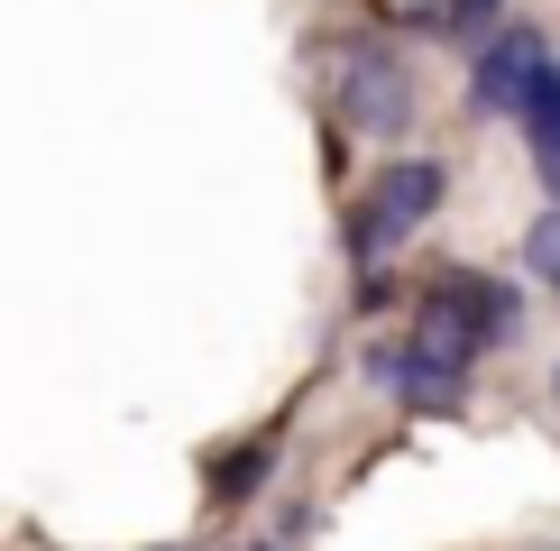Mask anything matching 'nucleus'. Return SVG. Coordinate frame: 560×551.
<instances>
[{"mask_svg":"<svg viewBox=\"0 0 560 551\" xmlns=\"http://www.w3.org/2000/svg\"><path fill=\"white\" fill-rule=\"evenodd\" d=\"M515 285H497V276H478V267H441L432 285H423V304H413V340H432L451 367H478L487 350H505L515 340Z\"/></svg>","mask_w":560,"mask_h":551,"instance_id":"nucleus-1","label":"nucleus"},{"mask_svg":"<svg viewBox=\"0 0 560 551\" xmlns=\"http://www.w3.org/2000/svg\"><path fill=\"white\" fill-rule=\"evenodd\" d=\"M441 194H451V166H441V156H395V166L368 184V202L340 221L349 258H359V267H386V248H405L413 230L441 212Z\"/></svg>","mask_w":560,"mask_h":551,"instance_id":"nucleus-2","label":"nucleus"},{"mask_svg":"<svg viewBox=\"0 0 560 551\" xmlns=\"http://www.w3.org/2000/svg\"><path fill=\"white\" fill-rule=\"evenodd\" d=\"M340 120H359L368 138H405L413 129V74L386 46H349L340 56Z\"/></svg>","mask_w":560,"mask_h":551,"instance_id":"nucleus-3","label":"nucleus"},{"mask_svg":"<svg viewBox=\"0 0 560 551\" xmlns=\"http://www.w3.org/2000/svg\"><path fill=\"white\" fill-rule=\"evenodd\" d=\"M533 56H542V37L515 28V19H497V28L469 46V110L515 120V92H524V74H533Z\"/></svg>","mask_w":560,"mask_h":551,"instance_id":"nucleus-4","label":"nucleus"},{"mask_svg":"<svg viewBox=\"0 0 560 551\" xmlns=\"http://www.w3.org/2000/svg\"><path fill=\"white\" fill-rule=\"evenodd\" d=\"M368 377L395 386L413 413H441V405H459V386H469V367H451L432 350V340H386V350H368Z\"/></svg>","mask_w":560,"mask_h":551,"instance_id":"nucleus-5","label":"nucleus"},{"mask_svg":"<svg viewBox=\"0 0 560 551\" xmlns=\"http://www.w3.org/2000/svg\"><path fill=\"white\" fill-rule=\"evenodd\" d=\"M515 120H524V148H533L542 194L560 202V56H551V46L533 56V74H524V92H515Z\"/></svg>","mask_w":560,"mask_h":551,"instance_id":"nucleus-6","label":"nucleus"},{"mask_svg":"<svg viewBox=\"0 0 560 551\" xmlns=\"http://www.w3.org/2000/svg\"><path fill=\"white\" fill-rule=\"evenodd\" d=\"M276 459H285V442L276 432H248V442H230L221 459H212V505H248L276 478Z\"/></svg>","mask_w":560,"mask_h":551,"instance_id":"nucleus-7","label":"nucleus"},{"mask_svg":"<svg viewBox=\"0 0 560 551\" xmlns=\"http://www.w3.org/2000/svg\"><path fill=\"white\" fill-rule=\"evenodd\" d=\"M497 19H505V0H441V10H432V28L451 37V46H478L487 28H497Z\"/></svg>","mask_w":560,"mask_h":551,"instance_id":"nucleus-8","label":"nucleus"},{"mask_svg":"<svg viewBox=\"0 0 560 551\" xmlns=\"http://www.w3.org/2000/svg\"><path fill=\"white\" fill-rule=\"evenodd\" d=\"M524 267H533V276H542V285L560 294V202H551V212L524 230Z\"/></svg>","mask_w":560,"mask_h":551,"instance_id":"nucleus-9","label":"nucleus"},{"mask_svg":"<svg viewBox=\"0 0 560 551\" xmlns=\"http://www.w3.org/2000/svg\"><path fill=\"white\" fill-rule=\"evenodd\" d=\"M551 396H560V367H551Z\"/></svg>","mask_w":560,"mask_h":551,"instance_id":"nucleus-10","label":"nucleus"},{"mask_svg":"<svg viewBox=\"0 0 560 551\" xmlns=\"http://www.w3.org/2000/svg\"><path fill=\"white\" fill-rule=\"evenodd\" d=\"M156 551H184V542H156Z\"/></svg>","mask_w":560,"mask_h":551,"instance_id":"nucleus-11","label":"nucleus"},{"mask_svg":"<svg viewBox=\"0 0 560 551\" xmlns=\"http://www.w3.org/2000/svg\"><path fill=\"white\" fill-rule=\"evenodd\" d=\"M248 551H276V542H248Z\"/></svg>","mask_w":560,"mask_h":551,"instance_id":"nucleus-12","label":"nucleus"}]
</instances>
